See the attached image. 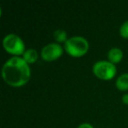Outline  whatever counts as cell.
Instances as JSON below:
<instances>
[{
    "label": "cell",
    "mask_w": 128,
    "mask_h": 128,
    "mask_svg": "<svg viewBox=\"0 0 128 128\" xmlns=\"http://www.w3.org/2000/svg\"><path fill=\"white\" fill-rule=\"evenodd\" d=\"M4 82L12 87H21L29 81L31 68L23 58L15 56L4 63L2 70Z\"/></svg>",
    "instance_id": "6da1fadb"
},
{
    "label": "cell",
    "mask_w": 128,
    "mask_h": 128,
    "mask_svg": "<svg viewBox=\"0 0 128 128\" xmlns=\"http://www.w3.org/2000/svg\"><path fill=\"white\" fill-rule=\"evenodd\" d=\"M64 48L68 54L73 57H82L89 50V42L81 36H74L66 41Z\"/></svg>",
    "instance_id": "7a4b0ae2"
},
{
    "label": "cell",
    "mask_w": 128,
    "mask_h": 128,
    "mask_svg": "<svg viewBox=\"0 0 128 128\" xmlns=\"http://www.w3.org/2000/svg\"><path fill=\"white\" fill-rule=\"evenodd\" d=\"M3 46L6 51L14 55L24 54L26 52L25 43L20 36L14 34H10L4 37Z\"/></svg>",
    "instance_id": "3957f363"
},
{
    "label": "cell",
    "mask_w": 128,
    "mask_h": 128,
    "mask_svg": "<svg viewBox=\"0 0 128 128\" xmlns=\"http://www.w3.org/2000/svg\"><path fill=\"white\" fill-rule=\"evenodd\" d=\"M93 72L96 77L102 80H110L117 74V68L113 63L107 60H99L93 66Z\"/></svg>",
    "instance_id": "277c9868"
},
{
    "label": "cell",
    "mask_w": 128,
    "mask_h": 128,
    "mask_svg": "<svg viewBox=\"0 0 128 128\" xmlns=\"http://www.w3.org/2000/svg\"><path fill=\"white\" fill-rule=\"evenodd\" d=\"M63 53V48L58 43H50L41 50V57L46 62H52L60 58Z\"/></svg>",
    "instance_id": "5b68a950"
},
{
    "label": "cell",
    "mask_w": 128,
    "mask_h": 128,
    "mask_svg": "<svg viewBox=\"0 0 128 128\" xmlns=\"http://www.w3.org/2000/svg\"><path fill=\"white\" fill-rule=\"evenodd\" d=\"M123 58V52L120 48H113L109 51L108 53V59L109 62L113 63L115 65L116 63H118Z\"/></svg>",
    "instance_id": "8992f818"
},
{
    "label": "cell",
    "mask_w": 128,
    "mask_h": 128,
    "mask_svg": "<svg viewBox=\"0 0 128 128\" xmlns=\"http://www.w3.org/2000/svg\"><path fill=\"white\" fill-rule=\"evenodd\" d=\"M23 59L28 64H32L38 60V53L35 49L30 48V49L26 50L23 54Z\"/></svg>",
    "instance_id": "52a82bcc"
},
{
    "label": "cell",
    "mask_w": 128,
    "mask_h": 128,
    "mask_svg": "<svg viewBox=\"0 0 128 128\" xmlns=\"http://www.w3.org/2000/svg\"><path fill=\"white\" fill-rule=\"evenodd\" d=\"M116 86L119 90H128V73L123 74L119 77H118L116 81Z\"/></svg>",
    "instance_id": "ba28073f"
},
{
    "label": "cell",
    "mask_w": 128,
    "mask_h": 128,
    "mask_svg": "<svg viewBox=\"0 0 128 128\" xmlns=\"http://www.w3.org/2000/svg\"><path fill=\"white\" fill-rule=\"evenodd\" d=\"M54 38L55 40L59 43H66V41L68 40V38H67V32L64 30H62V29H59V30H56L54 32Z\"/></svg>",
    "instance_id": "9c48e42d"
},
{
    "label": "cell",
    "mask_w": 128,
    "mask_h": 128,
    "mask_svg": "<svg viewBox=\"0 0 128 128\" xmlns=\"http://www.w3.org/2000/svg\"><path fill=\"white\" fill-rule=\"evenodd\" d=\"M119 32L123 38L128 39V21H126L121 26L120 29H119Z\"/></svg>",
    "instance_id": "30bf717a"
},
{
    "label": "cell",
    "mask_w": 128,
    "mask_h": 128,
    "mask_svg": "<svg viewBox=\"0 0 128 128\" xmlns=\"http://www.w3.org/2000/svg\"><path fill=\"white\" fill-rule=\"evenodd\" d=\"M77 128H94V127H93L90 124H88V123H84V124H81Z\"/></svg>",
    "instance_id": "8fae6325"
},
{
    "label": "cell",
    "mask_w": 128,
    "mask_h": 128,
    "mask_svg": "<svg viewBox=\"0 0 128 128\" xmlns=\"http://www.w3.org/2000/svg\"><path fill=\"white\" fill-rule=\"evenodd\" d=\"M122 101L124 104H128V94H124L122 98Z\"/></svg>",
    "instance_id": "7c38bea8"
}]
</instances>
